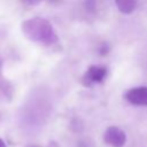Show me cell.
I'll list each match as a JSON object with an SVG mask.
<instances>
[{"label":"cell","instance_id":"3","mask_svg":"<svg viewBox=\"0 0 147 147\" xmlns=\"http://www.w3.org/2000/svg\"><path fill=\"white\" fill-rule=\"evenodd\" d=\"M125 99L136 106H147V87L139 86L129 90L125 93Z\"/></svg>","mask_w":147,"mask_h":147},{"label":"cell","instance_id":"7","mask_svg":"<svg viewBox=\"0 0 147 147\" xmlns=\"http://www.w3.org/2000/svg\"><path fill=\"white\" fill-rule=\"evenodd\" d=\"M0 147H6V144L1 138H0Z\"/></svg>","mask_w":147,"mask_h":147},{"label":"cell","instance_id":"4","mask_svg":"<svg viewBox=\"0 0 147 147\" xmlns=\"http://www.w3.org/2000/svg\"><path fill=\"white\" fill-rule=\"evenodd\" d=\"M106 75H107L106 68L93 65V67H90V69L86 71L83 82L85 85H91L93 83H100L105 79Z\"/></svg>","mask_w":147,"mask_h":147},{"label":"cell","instance_id":"1","mask_svg":"<svg viewBox=\"0 0 147 147\" xmlns=\"http://www.w3.org/2000/svg\"><path fill=\"white\" fill-rule=\"evenodd\" d=\"M22 31L28 39L44 45L57 41V36L48 21L41 17H32L22 23Z\"/></svg>","mask_w":147,"mask_h":147},{"label":"cell","instance_id":"6","mask_svg":"<svg viewBox=\"0 0 147 147\" xmlns=\"http://www.w3.org/2000/svg\"><path fill=\"white\" fill-rule=\"evenodd\" d=\"M23 1L29 5H38L39 2H41V0H23Z\"/></svg>","mask_w":147,"mask_h":147},{"label":"cell","instance_id":"2","mask_svg":"<svg viewBox=\"0 0 147 147\" xmlns=\"http://www.w3.org/2000/svg\"><path fill=\"white\" fill-rule=\"evenodd\" d=\"M103 140L111 147H123L126 142V134L117 126H109L103 133Z\"/></svg>","mask_w":147,"mask_h":147},{"label":"cell","instance_id":"5","mask_svg":"<svg viewBox=\"0 0 147 147\" xmlns=\"http://www.w3.org/2000/svg\"><path fill=\"white\" fill-rule=\"evenodd\" d=\"M118 10L123 14H131L137 7V0H115Z\"/></svg>","mask_w":147,"mask_h":147}]
</instances>
